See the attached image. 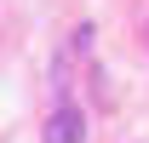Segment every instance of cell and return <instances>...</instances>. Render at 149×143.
I'll use <instances>...</instances> for the list:
<instances>
[{
  "mask_svg": "<svg viewBox=\"0 0 149 143\" xmlns=\"http://www.w3.org/2000/svg\"><path fill=\"white\" fill-rule=\"evenodd\" d=\"M46 143H86V120H80V109H57L52 126H46Z\"/></svg>",
  "mask_w": 149,
  "mask_h": 143,
  "instance_id": "cell-1",
  "label": "cell"
}]
</instances>
